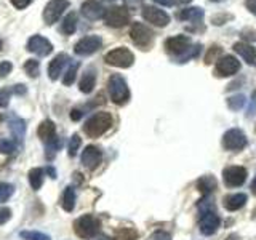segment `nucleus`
Instances as JSON below:
<instances>
[{
	"label": "nucleus",
	"mask_w": 256,
	"mask_h": 240,
	"mask_svg": "<svg viewBox=\"0 0 256 240\" xmlns=\"http://www.w3.org/2000/svg\"><path fill=\"white\" fill-rule=\"evenodd\" d=\"M136 238H138L136 230L130 229V228H125V229H120L117 232V238L116 240H136Z\"/></svg>",
	"instance_id": "f704fd0d"
},
{
	"label": "nucleus",
	"mask_w": 256,
	"mask_h": 240,
	"mask_svg": "<svg viewBox=\"0 0 256 240\" xmlns=\"http://www.w3.org/2000/svg\"><path fill=\"white\" fill-rule=\"evenodd\" d=\"M37 134H38V138L42 140L45 144L52 142V141L56 140V125L52 122V120L46 118V120H44V122L38 125Z\"/></svg>",
	"instance_id": "6ab92c4d"
},
{
	"label": "nucleus",
	"mask_w": 256,
	"mask_h": 240,
	"mask_svg": "<svg viewBox=\"0 0 256 240\" xmlns=\"http://www.w3.org/2000/svg\"><path fill=\"white\" fill-rule=\"evenodd\" d=\"M77 69H78V62L77 61H70V64L68 66V70L64 72V78H62V84L64 85H72L76 80V76H77Z\"/></svg>",
	"instance_id": "c85d7f7f"
},
{
	"label": "nucleus",
	"mask_w": 256,
	"mask_h": 240,
	"mask_svg": "<svg viewBox=\"0 0 256 240\" xmlns=\"http://www.w3.org/2000/svg\"><path fill=\"white\" fill-rule=\"evenodd\" d=\"M220 53H221V48H220V46H212V50L208 52L205 61H206L208 64H210V62H212V58L214 60V58H216V54H220Z\"/></svg>",
	"instance_id": "a19ab883"
},
{
	"label": "nucleus",
	"mask_w": 256,
	"mask_h": 240,
	"mask_svg": "<svg viewBox=\"0 0 256 240\" xmlns=\"http://www.w3.org/2000/svg\"><path fill=\"white\" fill-rule=\"evenodd\" d=\"M8 125H10V132H12L13 138L18 140V142H22L24 133H26V122H24V120L20 118V117H13Z\"/></svg>",
	"instance_id": "5701e85b"
},
{
	"label": "nucleus",
	"mask_w": 256,
	"mask_h": 240,
	"mask_svg": "<svg viewBox=\"0 0 256 240\" xmlns=\"http://www.w3.org/2000/svg\"><path fill=\"white\" fill-rule=\"evenodd\" d=\"M142 18L158 28H165L166 24L170 22V16L164 10H160V8H156V6H149V5L142 8Z\"/></svg>",
	"instance_id": "ddd939ff"
},
{
	"label": "nucleus",
	"mask_w": 256,
	"mask_h": 240,
	"mask_svg": "<svg viewBox=\"0 0 256 240\" xmlns=\"http://www.w3.org/2000/svg\"><path fill=\"white\" fill-rule=\"evenodd\" d=\"M152 240H172V237H170V234H166V232L158 230L152 236Z\"/></svg>",
	"instance_id": "79ce46f5"
},
{
	"label": "nucleus",
	"mask_w": 256,
	"mask_h": 240,
	"mask_svg": "<svg viewBox=\"0 0 256 240\" xmlns=\"http://www.w3.org/2000/svg\"><path fill=\"white\" fill-rule=\"evenodd\" d=\"M44 176H45V170H42V168H32V170H29L28 180H29L30 188L34 190H38L40 188H42Z\"/></svg>",
	"instance_id": "b1692460"
},
{
	"label": "nucleus",
	"mask_w": 256,
	"mask_h": 240,
	"mask_svg": "<svg viewBox=\"0 0 256 240\" xmlns=\"http://www.w3.org/2000/svg\"><path fill=\"white\" fill-rule=\"evenodd\" d=\"M197 188H198V190H202L205 196H208L210 192L214 190L216 180L213 178V176H202V178L197 181Z\"/></svg>",
	"instance_id": "cd10ccee"
},
{
	"label": "nucleus",
	"mask_w": 256,
	"mask_h": 240,
	"mask_svg": "<svg viewBox=\"0 0 256 240\" xmlns=\"http://www.w3.org/2000/svg\"><path fill=\"white\" fill-rule=\"evenodd\" d=\"M154 2L160 4V5H164V6H168V5H172L170 0H154Z\"/></svg>",
	"instance_id": "8fccbe9b"
},
{
	"label": "nucleus",
	"mask_w": 256,
	"mask_h": 240,
	"mask_svg": "<svg viewBox=\"0 0 256 240\" xmlns=\"http://www.w3.org/2000/svg\"><path fill=\"white\" fill-rule=\"evenodd\" d=\"M32 4V0H12V5L18 10H24L26 6H29Z\"/></svg>",
	"instance_id": "ea45409f"
},
{
	"label": "nucleus",
	"mask_w": 256,
	"mask_h": 240,
	"mask_svg": "<svg viewBox=\"0 0 256 240\" xmlns=\"http://www.w3.org/2000/svg\"><path fill=\"white\" fill-rule=\"evenodd\" d=\"M246 176H248V172L244 166H228V168H224V172H222L224 184L229 188L242 186L246 180Z\"/></svg>",
	"instance_id": "9d476101"
},
{
	"label": "nucleus",
	"mask_w": 256,
	"mask_h": 240,
	"mask_svg": "<svg viewBox=\"0 0 256 240\" xmlns=\"http://www.w3.org/2000/svg\"><path fill=\"white\" fill-rule=\"evenodd\" d=\"M10 218H12V210L10 208H0V224H5V222H8L10 221Z\"/></svg>",
	"instance_id": "58836bf2"
},
{
	"label": "nucleus",
	"mask_w": 256,
	"mask_h": 240,
	"mask_svg": "<svg viewBox=\"0 0 256 240\" xmlns=\"http://www.w3.org/2000/svg\"><path fill=\"white\" fill-rule=\"evenodd\" d=\"M46 173L50 174V178H56V172L53 170L52 166H48V168H46Z\"/></svg>",
	"instance_id": "3c124183"
},
{
	"label": "nucleus",
	"mask_w": 256,
	"mask_h": 240,
	"mask_svg": "<svg viewBox=\"0 0 256 240\" xmlns=\"http://www.w3.org/2000/svg\"><path fill=\"white\" fill-rule=\"evenodd\" d=\"M101 46H102V38L100 36H86L76 44L74 52L80 56H88L96 53Z\"/></svg>",
	"instance_id": "1a4fd4ad"
},
{
	"label": "nucleus",
	"mask_w": 256,
	"mask_h": 240,
	"mask_svg": "<svg viewBox=\"0 0 256 240\" xmlns=\"http://www.w3.org/2000/svg\"><path fill=\"white\" fill-rule=\"evenodd\" d=\"M24 70L30 78H36L38 76V70H40V64L37 60H28L24 62Z\"/></svg>",
	"instance_id": "c756f323"
},
{
	"label": "nucleus",
	"mask_w": 256,
	"mask_h": 240,
	"mask_svg": "<svg viewBox=\"0 0 256 240\" xmlns=\"http://www.w3.org/2000/svg\"><path fill=\"white\" fill-rule=\"evenodd\" d=\"M94 85H96V74H94V70L93 69L85 70V74L82 76V78H80V82H78L80 92L85 93V94L92 93L94 90Z\"/></svg>",
	"instance_id": "412c9836"
},
{
	"label": "nucleus",
	"mask_w": 256,
	"mask_h": 240,
	"mask_svg": "<svg viewBox=\"0 0 256 240\" xmlns=\"http://www.w3.org/2000/svg\"><path fill=\"white\" fill-rule=\"evenodd\" d=\"M13 93H16V94H24V93H26V86H24L22 84H20V85H14V88H13Z\"/></svg>",
	"instance_id": "a18cd8bd"
},
{
	"label": "nucleus",
	"mask_w": 256,
	"mask_h": 240,
	"mask_svg": "<svg viewBox=\"0 0 256 240\" xmlns=\"http://www.w3.org/2000/svg\"><path fill=\"white\" fill-rule=\"evenodd\" d=\"M76 200H77V196H76V189L72 186H68L66 190H64L62 194V208L64 212H72L76 208Z\"/></svg>",
	"instance_id": "393cba45"
},
{
	"label": "nucleus",
	"mask_w": 256,
	"mask_h": 240,
	"mask_svg": "<svg viewBox=\"0 0 256 240\" xmlns=\"http://www.w3.org/2000/svg\"><path fill=\"white\" fill-rule=\"evenodd\" d=\"M246 146V136L238 128H230L222 136V148L226 150H242Z\"/></svg>",
	"instance_id": "6e6552de"
},
{
	"label": "nucleus",
	"mask_w": 256,
	"mask_h": 240,
	"mask_svg": "<svg viewBox=\"0 0 256 240\" xmlns=\"http://www.w3.org/2000/svg\"><path fill=\"white\" fill-rule=\"evenodd\" d=\"M214 2H218V0H214Z\"/></svg>",
	"instance_id": "4d7b16f0"
},
{
	"label": "nucleus",
	"mask_w": 256,
	"mask_h": 240,
	"mask_svg": "<svg viewBox=\"0 0 256 240\" xmlns=\"http://www.w3.org/2000/svg\"><path fill=\"white\" fill-rule=\"evenodd\" d=\"M130 37L136 45H138L140 48H142V50H148L152 44V40H154L152 30L148 26H144L142 22H133L132 24Z\"/></svg>",
	"instance_id": "423d86ee"
},
{
	"label": "nucleus",
	"mask_w": 256,
	"mask_h": 240,
	"mask_svg": "<svg viewBox=\"0 0 256 240\" xmlns=\"http://www.w3.org/2000/svg\"><path fill=\"white\" fill-rule=\"evenodd\" d=\"M13 192H14V188L12 186V184L0 182V204L6 202V200L13 196Z\"/></svg>",
	"instance_id": "473e14b6"
},
{
	"label": "nucleus",
	"mask_w": 256,
	"mask_h": 240,
	"mask_svg": "<svg viewBox=\"0 0 256 240\" xmlns=\"http://www.w3.org/2000/svg\"><path fill=\"white\" fill-rule=\"evenodd\" d=\"M246 200H248L246 194H232L224 197V206L229 212H237L238 208H242L246 204Z\"/></svg>",
	"instance_id": "4be33fe9"
},
{
	"label": "nucleus",
	"mask_w": 256,
	"mask_h": 240,
	"mask_svg": "<svg viewBox=\"0 0 256 240\" xmlns=\"http://www.w3.org/2000/svg\"><path fill=\"white\" fill-rule=\"evenodd\" d=\"M16 149V144L12 140H0V154H12Z\"/></svg>",
	"instance_id": "c9c22d12"
},
{
	"label": "nucleus",
	"mask_w": 256,
	"mask_h": 240,
	"mask_svg": "<svg viewBox=\"0 0 256 240\" xmlns=\"http://www.w3.org/2000/svg\"><path fill=\"white\" fill-rule=\"evenodd\" d=\"M80 142H82L80 136L78 134H72V138L68 142V150H69V156L70 157H76L77 156V152L80 149Z\"/></svg>",
	"instance_id": "72a5a7b5"
},
{
	"label": "nucleus",
	"mask_w": 256,
	"mask_h": 240,
	"mask_svg": "<svg viewBox=\"0 0 256 240\" xmlns=\"http://www.w3.org/2000/svg\"><path fill=\"white\" fill-rule=\"evenodd\" d=\"M13 70V64L10 61H4V62H0V77H6L10 72Z\"/></svg>",
	"instance_id": "4c0bfd02"
},
{
	"label": "nucleus",
	"mask_w": 256,
	"mask_h": 240,
	"mask_svg": "<svg viewBox=\"0 0 256 240\" xmlns=\"http://www.w3.org/2000/svg\"><path fill=\"white\" fill-rule=\"evenodd\" d=\"M77 29V14L76 13H68L66 18L62 20V24H61V32L66 36H70L74 34Z\"/></svg>",
	"instance_id": "bb28decb"
},
{
	"label": "nucleus",
	"mask_w": 256,
	"mask_h": 240,
	"mask_svg": "<svg viewBox=\"0 0 256 240\" xmlns=\"http://www.w3.org/2000/svg\"><path fill=\"white\" fill-rule=\"evenodd\" d=\"M189 45H190V38L188 36H174L166 38L165 48L168 53H172L174 56H182L189 52Z\"/></svg>",
	"instance_id": "9b49d317"
},
{
	"label": "nucleus",
	"mask_w": 256,
	"mask_h": 240,
	"mask_svg": "<svg viewBox=\"0 0 256 240\" xmlns=\"http://www.w3.org/2000/svg\"><path fill=\"white\" fill-rule=\"evenodd\" d=\"M0 52H2V38H0Z\"/></svg>",
	"instance_id": "5fc2aeb1"
},
{
	"label": "nucleus",
	"mask_w": 256,
	"mask_h": 240,
	"mask_svg": "<svg viewBox=\"0 0 256 240\" xmlns=\"http://www.w3.org/2000/svg\"><path fill=\"white\" fill-rule=\"evenodd\" d=\"M125 2V5H128V6H136V5H141L142 4V0H124Z\"/></svg>",
	"instance_id": "49530a36"
},
{
	"label": "nucleus",
	"mask_w": 256,
	"mask_h": 240,
	"mask_svg": "<svg viewBox=\"0 0 256 240\" xmlns=\"http://www.w3.org/2000/svg\"><path fill=\"white\" fill-rule=\"evenodd\" d=\"M112 124H114V118H112L109 112H96L85 122L84 132L90 138H100L109 130Z\"/></svg>",
	"instance_id": "f257e3e1"
},
{
	"label": "nucleus",
	"mask_w": 256,
	"mask_h": 240,
	"mask_svg": "<svg viewBox=\"0 0 256 240\" xmlns=\"http://www.w3.org/2000/svg\"><path fill=\"white\" fill-rule=\"evenodd\" d=\"M80 12L90 21H96L104 16V8L98 0H86V2H84L82 8H80Z\"/></svg>",
	"instance_id": "a211bd4d"
},
{
	"label": "nucleus",
	"mask_w": 256,
	"mask_h": 240,
	"mask_svg": "<svg viewBox=\"0 0 256 240\" xmlns=\"http://www.w3.org/2000/svg\"><path fill=\"white\" fill-rule=\"evenodd\" d=\"M28 50L44 58V56H48L53 52V45L50 40L42 36H32L28 40Z\"/></svg>",
	"instance_id": "f8f14e48"
},
{
	"label": "nucleus",
	"mask_w": 256,
	"mask_h": 240,
	"mask_svg": "<svg viewBox=\"0 0 256 240\" xmlns=\"http://www.w3.org/2000/svg\"><path fill=\"white\" fill-rule=\"evenodd\" d=\"M234 50L240 56H242L244 61H246V64H250V66H256V50L252 45H248L245 42H237L234 45Z\"/></svg>",
	"instance_id": "aec40b11"
},
{
	"label": "nucleus",
	"mask_w": 256,
	"mask_h": 240,
	"mask_svg": "<svg viewBox=\"0 0 256 240\" xmlns=\"http://www.w3.org/2000/svg\"><path fill=\"white\" fill-rule=\"evenodd\" d=\"M92 240H110V237H108V236H96V237L92 238Z\"/></svg>",
	"instance_id": "603ef678"
},
{
	"label": "nucleus",
	"mask_w": 256,
	"mask_h": 240,
	"mask_svg": "<svg viewBox=\"0 0 256 240\" xmlns=\"http://www.w3.org/2000/svg\"><path fill=\"white\" fill-rule=\"evenodd\" d=\"M238 69H240V62L236 56H232V54L222 56V58H220L218 62H216V72L224 77L234 76L236 72H238Z\"/></svg>",
	"instance_id": "dca6fc26"
},
{
	"label": "nucleus",
	"mask_w": 256,
	"mask_h": 240,
	"mask_svg": "<svg viewBox=\"0 0 256 240\" xmlns=\"http://www.w3.org/2000/svg\"><path fill=\"white\" fill-rule=\"evenodd\" d=\"M220 216L216 214L214 212H206L202 213L200 216V222H198V229L202 232L204 236H212L214 234L216 230L220 228Z\"/></svg>",
	"instance_id": "4468645a"
},
{
	"label": "nucleus",
	"mask_w": 256,
	"mask_h": 240,
	"mask_svg": "<svg viewBox=\"0 0 256 240\" xmlns=\"http://www.w3.org/2000/svg\"><path fill=\"white\" fill-rule=\"evenodd\" d=\"M104 61H106L109 66L120 68V69H126L133 66L134 62V54L125 46H118L110 50L106 56H104Z\"/></svg>",
	"instance_id": "20e7f679"
},
{
	"label": "nucleus",
	"mask_w": 256,
	"mask_h": 240,
	"mask_svg": "<svg viewBox=\"0 0 256 240\" xmlns=\"http://www.w3.org/2000/svg\"><path fill=\"white\" fill-rule=\"evenodd\" d=\"M108 92H109L112 102L118 104V106H122V104H125L128 100H130V90H128V85L125 82V78L118 74H114V76L109 77Z\"/></svg>",
	"instance_id": "7ed1b4c3"
},
{
	"label": "nucleus",
	"mask_w": 256,
	"mask_h": 240,
	"mask_svg": "<svg viewBox=\"0 0 256 240\" xmlns=\"http://www.w3.org/2000/svg\"><path fill=\"white\" fill-rule=\"evenodd\" d=\"M245 96L244 94H236V96H230V98H228V106L229 109L232 110H238L242 109L245 106Z\"/></svg>",
	"instance_id": "7c9ffc66"
},
{
	"label": "nucleus",
	"mask_w": 256,
	"mask_h": 240,
	"mask_svg": "<svg viewBox=\"0 0 256 240\" xmlns=\"http://www.w3.org/2000/svg\"><path fill=\"white\" fill-rule=\"evenodd\" d=\"M104 22L110 28H124L130 22V12L126 6H112L104 12Z\"/></svg>",
	"instance_id": "39448f33"
},
{
	"label": "nucleus",
	"mask_w": 256,
	"mask_h": 240,
	"mask_svg": "<svg viewBox=\"0 0 256 240\" xmlns=\"http://www.w3.org/2000/svg\"><path fill=\"white\" fill-rule=\"evenodd\" d=\"M10 98H12V90H10V88H2V90H0V109H4V108L8 106Z\"/></svg>",
	"instance_id": "e433bc0d"
},
{
	"label": "nucleus",
	"mask_w": 256,
	"mask_h": 240,
	"mask_svg": "<svg viewBox=\"0 0 256 240\" xmlns=\"http://www.w3.org/2000/svg\"><path fill=\"white\" fill-rule=\"evenodd\" d=\"M70 58H69V54L66 53H60V54H56L54 56V60L50 62V66H48V77H50V80H56L60 76H61V72L62 69L69 66L70 64Z\"/></svg>",
	"instance_id": "f3484780"
},
{
	"label": "nucleus",
	"mask_w": 256,
	"mask_h": 240,
	"mask_svg": "<svg viewBox=\"0 0 256 240\" xmlns=\"http://www.w3.org/2000/svg\"><path fill=\"white\" fill-rule=\"evenodd\" d=\"M80 158H82V164L85 168L94 170V168H98L100 164L102 162V152L96 146H86L82 152V156H80Z\"/></svg>",
	"instance_id": "2eb2a0df"
},
{
	"label": "nucleus",
	"mask_w": 256,
	"mask_h": 240,
	"mask_svg": "<svg viewBox=\"0 0 256 240\" xmlns=\"http://www.w3.org/2000/svg\"><path fill=\"white\" fill-rule=\"evenodd\" d=\"M245 5H246L248 10H250V12L256 16V0H246Z\"/></svg>",
	"instance_id": "c03bdc74"
},
{
	"label": "nucleus",
	"mask_w": 256,
	"mask_h": 240,
	"mask_svg": "<svg viewBox=\"0 0 256 240\" xmlns=\"http://www.w3.org/2000/svg\"><path fill=\"white\" fill-rule=\"evenodd\" d=\"M252 192L256 196V176H254V180H253V182H252Z\"/></svg>",
	"instance_id": "864d4df0"
},
{
	"label": "nucleus",
	"mask_w": 256,
	"mask_h": 240,
	"mask_svg": "<svg viewBox=\"0 0 256 240\" xmlns=\"http://www.w3.org/2000/svg\"><path fill=\"white\" fill-rule=\"evenodd\" d=\"M192 0H172V5L174 4V5H188V4H190Z\"/></svg>",
	"instance_id": "de8ad7c7"
},
{
	"label": "nucleus",
	"mask_w": 256,
	"mask_h": 240,
	"mask_svg": "<svg viewBox=\"0 0 256 240\" xmlns=\"http://www.w3.org/2000/svg\"><path fill=\"white\" fill-rule=\"evenodd\" d=\"M181 20H186V21H194V22H198L202 21L204 18V10L198 6H192V8H186V10H182L181 14H180Z\"/></svg>",
	"instance_id": "a878e982"
},
{
	"label": "nucleus",
	"mask_w": 256,
	"mask_h": 240,
	"mask_svg": "<svg viewBox=\"0 0 256 240\" xmlns=\"http://www.w3.org/2000/svg\"><path fill=\"white\" fill-rule=\"evenodd\" d=\"M106 2H114V0H106Z\"/></svg>",
	"instance_id": "6e6d98bb"
},
{
	"label": "nucleus",
	"mask_w": 256,
	"mask_h": 240,
	"mask_svg": "<svg viewBox=\"0 0 256 240\" xmlns=\"http://www.w3.org/2000/svg\"><path fill=\"white\" fill-rule=\"evenodd\" d=\"M256 112V93L253 94V106H250V114H254Z\"/></svg>",
	"instance_id": "09e8293b"
},
{
	"label": "nucleus",
	"mask_w": 256,
	"mask_h": 240,
	"mask_svg": "<svg viewBox=\"0 0 256 240\" xmlns=\"http://www.w3.org/2000/svg\"><path fill=\"white\" fill-rule=\"evenodd\" d=\"M20 236L24 240H52L46 234H44V232H38V230H22Z\"/></svg>",
	"instance_id": "2f4dec72"
},
{
	"label": "nucleus",
	"mask_w": 256,
	"mask_h": 240,
	"mask_svg": "<svg viewBox=\"0 0 256 240\" xmlns=\"http://www.w3.org/2000/svg\"><path fill=\"white\" fill-rule=\"evenodd\" d=\"M101 222L93 214H84L74 221V230L80 238H94L100 234Z\"/></svg>",
	"instance_id": "f03ea898"
},
{
	"label": "nucleus",
	"mask_w": 256,
	"mask_h": 240,
	"mask_svg": "<svg viewBox=\"0 0 256 240\" xmlns=\"http://www.w3.org/2000/svg\"><path fill=\"white\" fill-rule=\"evenodd\" d=\"M82 116H84V112L80 110V109H72V112H70V118H72V120H76V122H77V120L82 118Z\"/></svg>",
	"instance_id": "37998d69"
},
{
	"label": "nucleus",
	"mask_w": 256,
	"mask_h": 240,
	"mask_svg": "<svg viewBox=\"0 0 256 240\" xmlns=\"http://www.w3.org/2000/svg\"><path fill=\"white\" fill-rule=\"evenodd\" d=\"M69 5V0H50L44 10V21L48 26H52V24H54L61 18V14L68 10Z\"/></svg>",
	"instance_id": "0eeeda50"
}]
</instances>
